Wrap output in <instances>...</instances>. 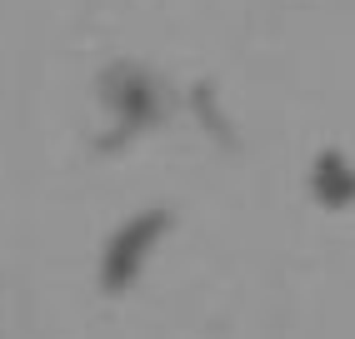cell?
I'll use <instances>...</instances> for the list:
<instances>
[{"label": "cell", "mask_w": 355, "mask_h": 339, "mask_svg": "<svg viewBox=\"0 0 355 339\" xmlns=\"http://www.w3.org/2000/svg\"><path fill=\"white\" fill-rule=\"evenodd\" d=\"M165 235H171V214L165 210H140V214H130V220H121L110 230L105 250H101V280H105L110 295L130 289L150 270V259L165 245Z\"/></svg>", "instance_id": "1"}, {"label": "cell", "mask_w": 355, "mask_h": 339, "mask_svg": "<svg viewBox=\"0 0 355 339\" xmlns=\"http://www.w3.org/2000/svg\"><path fill=\"white\" fill-rule=\"evenodd\" d=\"M311 195H315L325 210L355 205V165H350L340 150L315 155V165H311Z\"/></svg>", "instance_id": "2"}]
</instances>
